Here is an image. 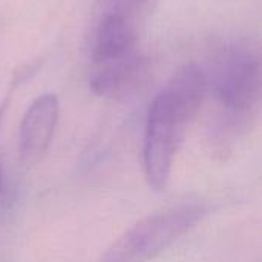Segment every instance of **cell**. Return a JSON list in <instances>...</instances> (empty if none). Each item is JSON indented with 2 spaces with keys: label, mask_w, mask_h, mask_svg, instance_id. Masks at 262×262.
Returning a JSON list of instances; mask_svg holds the SVG:
<instances>
[{
  "label": "cell",
  "mask_w": 262,
  "mask_h": 262,
  "mask_svg": "<svg viewBox=\"0 0 262 262\" xmlns=\"http://www.w3.org/2000/svg\"><path fill=\"white\" fill-rule=\"evenodd\" d=\"M5 109H6V101H3V103L0 104V127H2V121H3ZM0 190H2V169H0Z\"/></svg>",
  "instance_id": "obj_8"
},
{
  "label": "cell",
  "mask_w": 262,
  "mask_h": 262,
  "mask_svg": "<svg viewBox=\"0 0 262 262\" xmlns=\"http://www.w3.org/2000/svg\"><path fill=\"white\" fill-rule=\"evenodd\" d=\"M146 72V61L137 51L114 61L94 63L89 71V88L98 97H126L138 88Z\"/></svg>",
  "instance_id": "obj_5"
},
{
  "label": "cell",
  "mask_w": 262,
  "mask_h": 262,
  "mask_svg": "<svg viewBox=\"0 0 262 262\" xmlns=\"http://www.w3.org/2000/svg\"><path fill=\"white\" fill-rule=\"evenodd\" d=\"M207 213L203 203H180L157 210L129 227L100 262H150L190 232Z\"/></svg>",
  "instance_id": "obj_3"
},
{
  "label": "cell",
  "mask_w": 262,
  "mask_h": 262,
  "mask_svg": "<svg viewBox=\"0 0 262 262\" xmlns=\"http://www.w3.org/2000/svg\"><path fill=\"white\" fill-rule=\"evenodd\" d=\"M147 0H111L112 3V9L114 12H120L127 15L129 11H134L140 6H143Z\"/></svg>",
  "instance_id": "obj_7"
},
{
  "label": "cell",
  "mask_w": 262,
  "mask_h": 262,
  "mask_svg": "<svg viewBox=\"0 0 262 262\" xmlns=\"http://www.w3.org/2000/svg\"><path fill=\"white\" fill-rule=\"evenodd\" d=\"M60 103L55 94L38 95L26 109L18 132L20 163L29 169L46 155L58 123Z\"/></svg>",
  "instance_id": "obj_4"
},
{
  "label": "cell",
  "mask_w": 262,
  "mask_h": 262,
  "mask_svg": "<svg viewBox=\"0 0 262 262\" xmlns=\"http://www.w3.org/2000/svg\"><path fill=\"white\" fill-rule=\"evenodd\" d=\"M137 51V37L127 15L114 11L106 12L95 32L92 64L114 61Z\"/></svg>",
  "instance_id": "obj_6"
},
{
  "label": "cell",
  "mask_w": 262,
  "mask_h": 262,
  "mask_svg": "<svg viewBox=\"0 0 262 262\" xmlns=\"http://www.w3.org/2000/svg\"><path fill=\"white\" fill-rule=\"evenodd\" d=\"M207 94L206 71L189 63L180 68L154 98L143 144V169L150 189L166 190L175 157Z\"/></svg>",
  "instance_id": "obj_1"
},
{
  "label": "cell",
  "mask_w": 262,
  "mask_h": 262,
  "mask_svg": "<svg viewBox=\"0 0 262 262\" xmlns=\"http://www.w3.org/2000/svg\"><path fill=\"white\" fill-rule=\"evenodd\" d=\"M261 55L247 40H238L221 48L215 55L209 92L212 91L233 127L247 123L258 111L261 100Z\"/></svg>",
  "instance_id": "obj_2"
}]
</instances>
